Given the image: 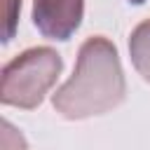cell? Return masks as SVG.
<instances>
[{
	"mask_svg": "<svg viewBox=\"0 0 150 150\" xmlns=\"http://www.w3.org/2000/svg\"><path fill=\"white\" fill-rule=\"evenodd\" d=\"M127 82L117 47L96 35L82 42L73 75L56 89L52 103L66 120H87L117 108L124 101Z\"/></svg>",
	"mask_w": 150,
	"mask_h": 150,
	"instance_id": "1",
	"label": "cell"
},
{
	"mask_svg": "<svg viewBox=\"0 0 150 150\" xmlns=\"http://www.w3.org/2000/svg\"><path fill=\"white\" fill-rule=\"evenodd\" d=\"M84 0H35L33 23L49 40H68L82 23Z\"/></svg>",
	"mask_w": 150,
	"mask_h": 150,
	"instance_id": "3",
	"label": "cell"
},
{
	"mask_svg": "<svg viewBox=\"0 0 150 150\" xmlns=\"http://www.w3.org/2000/svg\"><path fill=\"white\" fill-rule=\"evenodd\" d=\"M129 2H131V5H143L145 0H129Z\"/></svg>",
	"mask_w": 150,
	"mask_h": 150,
	"instance_id": "6",
	"label": "cell"
},
{
	"mask_svg": "<svg viewBox=\"0 0 150 150\" xmlns=\"http://www.w3.org/2000/svg\"><path fill=\"white\" fill-rule=\"evenodd\" d=\"M129 56L138 75L150 82V19L138 23L129 38Z\"/></svg>",
	"mask_w": 150,
	"mask_h": 150,
	"instance_id": "4",
	"label": "cell"
},
{
	"mask_svg": "<svg viewBox=\"0 0 150 150\" xmlns=\"http://www.w3.org/2000/svg\"><path fill=\"white\" fill-rule=\"evenodd\" d=\"M63 61L52 47H30L14 56L2 68L0 101L2 105H14L33 110L42 103L45 94L54 87L61 75Z\"/></svg>",
	"mask_w": 150,
	"mask_h": 150,
	"instance_id": "2",
	"label": "cell"
},
{
	"mask_svg": "<svg viewBox=\"0 0 150 150\" xmlns=\"http://www.w3.org/2000/svg\"><path fill=\"white\" fill-rule=\"evenodd\" d=\"M19 7H21V0H5V33H2V42H9L12 35H14Z\"/></svg>",
	"mask_w": 150,
	"mask_h": 150,
	"instance_id": "5",
	"label": "cell"
}]
</instances>
